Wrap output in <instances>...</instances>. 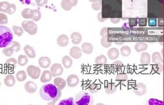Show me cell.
<instances>
[{
    "mask_svg": "<svg viewBox=\"0 0 164 105\" xmlns=\"http://www.w3.org/2000/svg\"><path fill=\"white\" fill-rule=\"evenodd\" d=\"M72 43L75 45L79 44L82 42V35L78 32H74L70 36Z\"/></svg>",
    "mask_w": 164,
    "mask_h": 105,
    "instance_id": "cell-18",
    "label": "cell"
},
{
    "mask_svg": "<svg viewBox=\"0 0 164 105\" xmlns=\"http://www.w3.org/2000/svg\"><path fill=\"white\" fill-rule=\"evenodd\" d=\"M152 70L157 73H161L163 71V65L162 64L154 65L153 66Z\"/></svg>",
    "mask_w": 164,
    "mask_h": 105,
    "instance_id": "cell-45",
    "label": "cell"
},
{
    "mask_svg": "<svg viewBox=\"0 0 164 105\" xmlns=\"http://www.w3.org/2000/svg\"><path fill=\"white\" fill-rule=\"evenodd\" d=\"M117 87L114 83H109L105 87V92L107 94H112L116 92Z\"/></svg>",
    "mask_w": 164,
    "mask_h": 105,
    "instance_id": "cell-25",
    "label": "cell"
},
{
    "mask_svg": "<svg viewBox=\"0 0 164 105\" xmlns=\"http://www.w3.org/2000/svg\"><path fill=\"white\" fill-rule=\"evenodd\" d=\"M58 105H76L74 101V98L72 97L60 100Z\"/></svg>",
    "mask_w": 164,
    "mask_h": 105,
    "instance_id": "cell-29",
    "label": "cell"
},
{
    "mask_svg": "<svg viewBox=\"0 0 164 105\" xmlns=\"http://www.w3.org/2000/svg\"><path fill=\"white\" fill-rule=\"evenodd\" d=\"M129 25L131 27H135L137 25L138 21L137 18H130L129 21Z\"/></svg>",
    "mask_w": 164,
    "mask_h": 105,
    "instance_id": "cell-49",
    "label": "cell"
},
{
    "mask_svg": "<svg viewBox=\"0 0 164 105\" xmlns=\"http://www.w3.org/2000/svg\"><path fill=\"white\" fill-rule=\"evenodd\" d=\"M14 52L11 47H7L2 50V52L6 57H11L14 53Z\"/></svg>",
    "mask_w": 164,
    "mask_h": 105,
    "instance_id": "cell-41",
    "label": "cell"
},
{
    "mask_svg": "<svg viewBox=\"0 0 164 105\" xmlns=\"http://www.w3.org/2000/svg\"><path fill=\"white\" fill-rule=\"evenodd\" d=\"M131 48L126 45L123 46L120 48V52H121V55L123 57H129L131 55Z\"/></svg>",
    "mask_w": 164,
    "mask_h": 105,
    "instance_id": "cell-33",
    "label": "cell"
},
{
    "mask_svg": "<svg viewBox=\"0 0 164 105\" xmlns=\"http://www.w3.org/2000/svg\"><path fill=\"white\" fill-rule=\"evenodd\" d=\"M133 91L137 96H142L147 92L146 85L144 83H138L133 87Z\"/></svg>",
    "mask_w": 164,
    "mask_h": 105,
    "instance_id": "cell-6",
    "label": "cell"
},
{
    "mask_svg": "<svg viewBox=\"0 0 164 105\" xmlns=\"http://www.w3.org/2000/svg\"><path fill=\"white\" fill-rule=\"evenodd\" d=\"M11 48L13 49L14 52H18L20 51L21 48V45L20 43L16 41H13L12 43V46H11Z\"/></svg>",
    "mask_w": 164,
    "mask_h": 105,
    "instance_id": "cell-42",
    "label": "cell"
},
{
    "mask_svg": "<svg viewBox=\"0 0 164 105\" xmlns=\"http://www.w3.org/2000/svg\"><path fill=\"white\" fill-rule=\"evenodd\" d=\"M151 57L148 52H144L141 55L140 63L142 65H147L150 63Z\"/></svg>",
    "mask_w": 164,
    "mask_h": 105,
    "instance_id": "cell-16",
    "label": "cell"
},
{
    "mask_svg": "<svg viewBox=\"0 0 164 105\" xmlns=\"http://www.w3.org/2000/svg\"><path fill=\"white\" fill-rule=\"evenodd\" d=\"M115 43L117 45H121L123 44L124 43V42H115Z\"/></svg>",
    "mask_w": 164,
    "mask_h": 105,
    "instance_id": "cell-55",
    "label": "cell"
},
{
    "mask_svg": "<svg viewBox=\"0 0 164 105\" xmlns=\"http://www.w3.org/2000/svg\"><path fill=\"white\" fill-rule=\"evenodd\" d=\"M24 51L28 57L30 58H34L35 57L36 52L35 50L32 46L29 45H26L24 47Z\"/></svg>",
    "mask_w": 164,
    "mask_h": 105,
    "instance_id": "cell-20",
    "label": "cell"
},
{
    "mask_svg": "<svg viewBox=\"0 0 164 105\" xmlns=\"http://www.w3.org/2000/svg\"></svg>",
    "mask_w": 164,
    "mask_h": 105,
    "instance_id": "cell-60",
    "label": "cell"
},
{
    "mask_svg": "<svg viewBox=\"0 0 164 105\" xmlns=\"http://www.w3.org/2000/svg\"><path fill=\"white\" fill-rule=\"evenodd\" d=\"M17 63V61L15 58H10L7 59L6 61V64L7 65L9 68H11L12 70L15 69L16 67V64Z\"/></svg>",
    "mask_w": 164,
    "mask_h": 105,
    "instance_id": "cell-34",
    "label": "cell"
},
{
    "mask_svg": "<svg viewBox=\"0 0 164 105\" xmlns=\"http://www.w3.org/2000/svg\"><path fill=\"white\" fill-rule=\"evenodd\" d=\"M69 38L65 34H62L57 38L56 43L60 47H64L67 46L69 43Z\"/></svg>",
    "mask_w": 164,
    "mask_h": 105,
    "instance_id": "cell-12",
    "label": "cell"
},
{
    "mask_svg": "<svg viewBox=\"0 0 164 105\" xmlns=\"http://www.w3.org/2000/svg\"><path fill=\"white\" fill-rule=\"evenodd\" d=\"M113 65H114L116 67H117V68H118V67L122 66L123 64L121 61L118 60V61H116L114 62H113Z\"/></svg>",
    "mask_w": 164,
    "mask_h": 105,
    "instance_id": "cell-54",
    "label": "cell"
},
{
    "mask_svg": "<svg viewBox=\"0 0 164 105\" xmlns=\"http://www.w3.org/2000/svg\"><path fill=\"white\" fill-rule=\"evenodd\" d=\"M101 88L100 84H92L90 85L88 87V90L91 94H95Z\"/></svg>",
    "mask_w": 164,
    "mask_h": 105,
    "instance_id": "cell-32",
    "label": "cell"
},
{
    "mask_svg": "<svg viewBox=\"0 0 164 105\" xmlns=\"http://www.w3.org/2000/svg\"><path fill=\"white\" fill-rule=\"evenodd\" d=\"M138 24L140 27H144L147 25V19L146 18H140L138 21Z\"/></svg>",
    "mask_w": 164,
    "mask_h": 105,
    "instance_id": "cell-46",
    "label": "cell"
},
{
    "mask_svg": "<svg viewBox=\"0 0 164 105\" xmlns=\"http://www.w3.org/2000/svg\"><path fill=\"white\" fill-rule=\"evenodd\" d=\"M146 105H164L163 101L155 98H151L148 100Z\"/></svg>",
    "mask_w": 164,
    "mask_h": 105,
    "instance_id": "cell-36",
    "label": "cell"
},
{
    "mask_svg": "<svg viewBox=\"0 0 164 105\" xmlns=\"http://www.w3.org/2000/svg\"><path fill=\"white\" fill-rule=\"evenodd\" d=\"M22 27L26 32L31 35L36 34L38 30V27L34 22L31 21H25L22 23Z\"/></svg>",
    "mask_w": 164,
    "mask_h": 105,
    "instance_id": "cell-4",
    "label": "cell"
},
{
    "mask_svg": "<svg viewBox=\"0 0 164 105\" xmlns=\"http://www.w3.org/2000/svg\"><path fill=\"white\" fill-rule=\"evenodd\" d=\"M61 90H59V92H58V95H57V97H56V98L55 99L53 100V101H51V102H49V103H48L47 105H55L56 102L58 101V100L60 99V98H61Z\"/></svg>",
    "mask_w": 164,
    "mask_h": 105,
    "instance_id": "cell-48",
    "label": "cell"
},
{
    "mask_svg": "<svg viewBox=\"0 0 164 105\" xmlns=\"http://www.w3.org/2000/svg\"><path fill=\"white\" fill-rule=\"evenodd\" d=\"M152 62L156 65L162 64L163 60L160 52H154L152 56Z\"/></svg>",
    "mask_w": 164,
    "mask_h": 105,
    "instance_id": "cell-23",
    "label": "cell"
},
{
    "mask_svg": "<svg viewBox=\"0 0 164 105\" xmlns=\"http://www.w3.org/2000/svg\"><path fill=\"white\" fill-rule=\"evenodd\" d=\"M39 65L43 69H47L49 67L51 64V60L48 57H41L39 59Z\"/></svg>",
    "mask_w": 164,
    "mask_h": 105,
    "instance_id": "cell-13",
    "label": "cell"
},
{
    "mask_svg": "<svg viewBox=\"0 0 164 105\" xmlns=\"http://www.w3.org/2000/svg\"><path fill=\"white\" fill-rule=\"evenodd\" d=\"M96 105H105L104 104H103V103H97Z\"/></svg>",
    "mask_w": 164,
    "mask_h": 105,
    "instance_id": "cell-57",
    "label": "cell"
},
{
    "mask_svg": "<svg viewBox=\"0 0 164 105\" xmlns=\"http://www.w3.org/2000/svg\"><path fill=\"white\" fill-rule=\"evenodd\" d=\"M62 62L63 65L66 69L71 68L73 64V60L69 56H65L63 57L62 59Z\"/></svg>",
    "mask_w": 164,
    "mask_h": 105,
    "instance_id": "cell-24",
    "label": "cell"
},
{
    "mask_svg": "<svg viewBox=\"0 0 164 105\" xmlns=\"http://www.w3.org/2000/svg\"><path fill=\"white\" fill-rule=\"evenodd\" d=\"M16 82L15 77L12 74H8L4 79V84L9 87H13L15 84Z\"/></svg>",
    "mask_w": 164,
    "mask_h": 105,
    "instance_id": "cell-17",
    "label": "cell"
},
{
    "mask_svg": "<svg viewBox=\"0 0 164 105\" xmlns=\"http://www.w3.org/2000/svg\"><path fill=\"white\" fill-rule=\"evenodd\" d=\"M128 79V75L125 73H118L116 76V80L117 82L121 83H125Z\"/></svg>",
    "mask_w": 164,
    "mask_h": 105,
    "instance_id": "cell-28",
    "label": "cell"
},
{
    "mask_svg": "<svg viewBox=\"0 0 164 105\" xmlns=\"http://www.w3.org/2000/svg\"><path fill=\"white\" fill-rule=\"evenodd\" d=\"M78 2V1L77 0H74V1L64 0V1H62L61 2V6L64 10L65 11H69L71 10L73 7L77 6Z\"/></svg>",
    "mask_w": 164,
    "mask_h": 105,
    "instance_id": "cell-9",
    "label": "cell"
},
{
    "mask_svg": "<svg viewBox=\"0 0 164 105\" xmlns=\"http://www.w3.org/2000/svg\"><path fill=\"white\" fill-rule=\"evenodd\" d=\"M33 16L32 18L33 21L37 22L40 21L42 17L41 12L37 9L33 10Z\"/></svg>",
    "mask_w": 164,
    "mask_h": 105,
    "instance_id": "cell-39",
    "label": "cell"
},
{
    "mask_svg": "<svg viewBox=\"0 0 164 105\" xmlns=\"http://www.w3.org/2000/svg\"><path fill=\"white\" fill-rule=\"evenodd\" d=\"M27 76L26 72L24 71H20L16 74V79L18 82H23L26 80Z\"/></svg>",
    "mask_w": 164,
    "mask_h": 105,
    "instance_id": "cell-31",
    "label": "cell"
},
{
    "mask_svg": "<svg viewBox=\"0 0 164 105\" xmlns=\"http://www.w3.org/2000/svg\"><path fill=\"white\" fill-rule=\"evenodd\" d=\"M50 71L53 77L60 76L63 73L64 69L61 65L59 63H55L51 67Z\"/></svg>",
    "mask_w": 164,
    "mask_h": 105,
    "instance_id": "cell-7",
    "label": "cell"
},
{
    "mask_svg": "<svg viewBox=\"0 0 164 105\" xmlns=\"http://www.w3.org/2000/svg\"><path fill=\"white\" fill-rule=\"evenodd\" d=\"M9 3V2L6 1L0 2V11L3 13H6V10Z\"/></svg>",
    "mask_w": 164,
    "mask_h": 105,
    "instance_id": "cell-44",
    "label": "cell"
},
{
    "mask_svg": "<svg viewBox=\"0 0 164 105\" xmlns=\"http://www.w3.org/2000/svg\"><path fill=\"white\" fill-rule=\"evenodd\" d=\"M148 25L150 27H156L157 25V20L155 18H148Z\"/></svg>",
    "mask_w": 164,
    "mask_h": 105,
    "instance_id": "cell-47",
    "label": "cell"
},
{
    "mask_svg": "<svg viewBox=\"0 0 164 105\" xmlns=\"http://www.w3.org/2000/svg\"><path fill=\"white\" fill-rule=\"evenodd\" d=\"M29 76L34 80L38 79L41 73V70L38 66L34 65H29L27 69Z\"/></svg>",
    "mask_w": 164,
    "mask_h": 105,
    "instance_id": "cell-5",
    "label": "cell"
},
{
    "mask_svg": "<svg viewBox=\"0 0 164 105\" xmlns=\"http://www.w3.org/2000/svg\"><path fill=\"white\" fill-rule=\"evenodd\" d=\"M69 54L74 59H79L82 55V51L79 47L73 46L70 50Z\"/></svg>",
    "mask_w": 164,
    "mask_h": 105,
    "instance_id": "cell-10",
    "label": "cell"
},
{
    "mask_svg": "<svg viewBox=\"0 0 164 105\" xmlns=\"http://www.w3.org/2000/svg\"><path fill=\"white\" fill-rule=\"evenodd\" d=\"M22 17L25 19H32L33 16V10L29 8H26L23 10L21 12Z\"/></svg>",
    "mask_w": 164,
    "mask_h": 105,
    "instance_id": "cell-26",
    "label": "cell"
},
{
    "mask_svg": "<svg viewBox=\"0 0 164 105\" xmlns=\"http://www.w3.org/2000/svg\"><path fill=\"white\" fill-rule=\"evenodd\" d=\"M121 19L120 18H110L111 22L114 24H117L120 22Z\"/></svg>",
    "mask_w": 164,
    "mask_h": 105,
    "instance_id": "cell-53",
    "label": "cell"
},
{
    "mask_svg": "<svg viewBox=\"0 0 164 105\" xmlns=\"http://www.w3.org/2000/svg\"><path fill=\"white\" fill-rule=\"evenodd\" d=\"M102 7V1H98L97 2L93 3L91 5V7L95 11L100 10Z\"/></svg>",
    "mask_w": 164,
    "mask_h": 105,
    "instance_id": "cell-43",
    "label": "cell"
},
{
    "mask_svg": "<svg viewBox=\"0 0 164 105\" xmlns=\"http://www.w3.org/2000/svg\"><path fill=\"white\" fill-rule=\"evenodd\" d=\"M89 1L90 2H93V3H95V2H97L98 1H91V0H90V1Z\"/></svg>",
    "mask_w": 164,
    "mask_h": 105,
    "instance_id": "cell-56",
    "label": "cell"
},
{
    "mask_svg": "<svg viewBox=\"0 0 164 105\" xmlns=\"http://www.w3.org/2000/svg\"><path fill=\"white\" fill-rule=\"evenodd\" d=\"M8 23V20L6 14L0 13V25L7 24Z\"/></svg>",
    "mask_w": 164,
    "mask_h": 105,
    "instance_id": "cell-40",
    "label": "cell"
},
{
    "mask_svg": "<svg viewBox=\"0 0 164 105\" xmlns=\"http://www.w3.org/2000/svg\"><path fill=\"white\" fill-rule=\"evenodd\" d=\"M13 36L12 31L9 28L0 26V48H7L13 43Z\"/></svg>",
    "mask_w": 164,
    "mask_h": 105,
    "instance_id": "cell-2",
    "label": "cell"
},
{
    "mask_svg": "<svg viewBox=\"0 0 164 105\" xmlns=\"http://www.w3.org/2000/svg\"><path fill=\"white\" fill-rule=\"evenodd\" d=\"M12 29L15 34L18 37L21 36L23 33H24V30L21 27L14 25L12 26Z\"/></svg>",
    "mask_w": 164,
    "mask_h": 105,
    "instance_id": "cell-35",
    "label": "cell"
},
{
    "mask_svg": "<svg viewBox=\"0 0 164 105\" xmlns=\"http://www.w3.org/2000/svg\"><path fill=\"white\" fill-rule=\"evenodd\" d=\"M102 12H100V13H99L97 14V16L98 21L101 23L104 22V21L107 20V18H103V17H102Z\"/></svg>",
    "mask_w": 164,
    "mask_h": 105,
    "instance_id": "cell-52",
    "label": "cell"
},
{
    "mask_svg": "<svg viewBox=\"0 0 164 105\" xmlns=\"http://www.w3.org/2000/svg\"><path fill=\"white\" fill-rule=\"evenodd\" d=\"M16 7L15 4L13 3H9L6 10V13L9 14V15H12L14 14L16 11Z\"/></svg>",
    "mask_w": 164,
    "mask_h": 105,
    "instance_id": "cell-38",
    "label": "cell"
},
{
    "mask_svg": "<svg viewBox=\"0 0 164 105\" xmlns=\"http://www.w3.org/2000/svg\"><path fill=\"white\" fill-rule=\"evenodd\" d=\"M107 33H108V28L107 27H104L101 29L100 31V35L102 36V37L107 36Z\"/></svg>",
    "mask_w": 164,
    "mask_h": 105,
    "instance_id": "cell-51",
    "label": "cell"
},
{
    "mask_svg": "<svg viewBox=\"0 0 164 105\" xmlns=\"http://www.w3.org/2000/svg\"><path fill=\"white\" fill-rule=\"evenodd\" d=\"M107 59L104 55H101L96 57L95 63L98 65H104L107 63Z\"/></svg>",
    "mask_w": 164,
    "mask_h": 105,
    "instance_id": "cell-27",
    "label": "cell"
},
{
    "mask_svg": "<svg viewBox=\"0 0 164 105\" xmlns=\"http://www.w3.org/2000/svg\"><path fill=\"white\" fill-rule=\"evenodd\" d=\"M36 2L37 4V6L39 7H42L45 6L48 2L47 0H45V1H39V0H36L35 1Z\"/></svg>",
    "mask_w": 164,
    "mask_h": 105,
    "instance_id": "cell-50",
    "label": "cell"
},
{
    "mask_svg": "<svg viewBox=\"0 0 164 105\" xmlns=\"http://www.w3.org/2000/svg\"><path fill=\"white\" fill-rule=\"evenodd\" d=\"M101 45L104 48H109L111 46L112 43L109 42L107 36H105L102 37L101 40Z\"/></svg>",
    "mask_w": 164,
    "mask_h": 105,
    "instance_id": "cell-37",
    "label": "cell"
},
{
    "mask_svg": "<svg viewBox=\"0 0 164 105\" xmlns=\"http://www.w3.org/2000/svg\"><path fill=\"white\" fill-rule=\"evenodd\" d=\"M25 90L27 93L29 94H34L37 90V85L35 82L33 81H29L25 84Z\"/></svg>",
    "mask_w": 164,
    "mask_h": 105,
    "instance_id": "cell-11",
    "label": "cell"
},
{
    "mask_svg": "<svg viewBox=\"0 0 164 105\" xmlns=\"http://www.w3.org/2000/svg\"><path fill=\"white\" fill-rule=\"evenodd\" d=\"M28 61H29V59L27 56L21 55L18 56L17 63L19 65L21 66H25L28 64Z\"/></svg>",
    "mask_w": 164,
    "mask_h": 105,
    "instance_id": "cell-30",
    "label": "cell"
},
{
    "mask_svg": "<svg viewBox=\"0 0 164 105\" xmlns=\"http://www.w3.org/2000/svg\"><path fill=\"white\" fill-rule=\"evenodd\" d=\"M54 84L59 90H62L65 88L67 82L61 77H56L54 80Z\"/></svg>",
    "mask_w": 164,
    "mask_h": 105,
    "instance_id": "cell-14",
    "label": "cell"
},
{
    "mask_svg": "<svg viewBox=\"0 0 164 105\" xmlns=\"http://www.w3.org/2000/svg\"><path fill=\"white\" fill-rule=\"evenodd\" d=\"M52 77H53V75L50 71L46 70L43 71L42 73L40 80L42 83H46L50 82L52 79Z\"/></svg>",
    "mask_w": 164,
    "mask_h": 105,
    "instance_id": "cell-15",
    "label": "cell"
},
{
    "mask_svg": "<svg viewBox=\"0 0 164 105\" xmlns=\"http://www.w3.org/2000/svg\"><path fill=\"white\" fill-rule=\"evenodd\" d=\"M1 83L0 82V87H1Z\"/></svg>",
    "mask_w": 164,
    "mask_h": 105,
    "instance_id": "cell-58",
    "label": "cell"
},
{
    "mask_svg": "<svg viewBox=\"0 0 164 105\" xmlns=\"http://www.w3.org/2000/svg\"><path fill=\"white\" fill-rule=\"evenodd\" d=\"M107 55L109 56V57L111 60H115L118 58L119 55V52L117 48H112L109 50Z\"/></svg>",
    "mask_w": 164,
    "mask_h": 105,
    "instance_id": "cell-19",
    "label": "cell"
},
{
    "mask_svg": "<svg viewBox=\"0 0 164 105\" xmlns=\"http://www.w3.org/2000/svg\"><path fill=\"white\" fill-rule=\"evenodd\" d=\"M93 45L91 43H84L82 45V50L85 54H91L93 51Z\"/></svg>",
    "mask_w": 164,
    "mask_h": 105,
    "instance_id": "cell-21",
    "label": "cell"
},
{
    "mask_svg": "<svg viewBox=\"0 0 164 105\" xmlns=\"http://www.w3.org/2000/svg\"><path fill=\"white\" fill-rule=\"evenodd\" d=\"M75 101L76 105H93L94 98L88 92L82 91L76 94Z\"/></svg>",
    "mask_w": 164,
    "mask_h": 105,
    "instance_id": "cell-3",
    "label": "cell"
},
{
    "mask_svg": "<svg viewBox=\"0 0 164 105\" xmlns=\"http://www.w3.org/2000/svg\"></svg>",
    "mask_w": 164,
    "mask_h": 105,
    "instance_id": "cell-59",
    "label": "cell"
},
{
    "mask_svg": "<svg viewBox=\"0 0 164 105\" xmlns=\"http://www.w3.org/2000/svg\"><path fill=\"white\" fill-rule=\"evenodd\" d=\"M134 48L135 51L138 52L144 51L148 48V44L144 42H138L135 44Z\"/></svg>",
    "mask_w": 164,
    "mask_h": 105,
    "instance_id": "cell-22",
    "label": "cell"
},
{
    "mask_svg": "<svg viewBox=\"0 0 164 105\" xmlns=\"http://www.w3.org/2000/svg\"><path fill=\"white\" fill-rule=\"evenodd\" d=\"M59 89L52 84H45L40 91L41 98L45 101H53L58 95Z\"/></svg>",
    "mask_w": 164,
    "mask_h": 105,
    "instance_id": "cell-1",
    "label": "cell"
},
{
    "mask_svg": "<svg viewBox=\"0 0 164 105\" xmlns=\"http://www.w3.org/2000/svg\"><path fill=\"white\" fill-rule=\"evenodd\" d=\"M67 84L69 87H75L79 84V79L77 75L75 74H71L67 78Z\"/></svg>",
    "mask_w": 164,
    "mask_h": 105,
    "instance_id": "cell-8",
    "label": "cell"
}]
</instances>
